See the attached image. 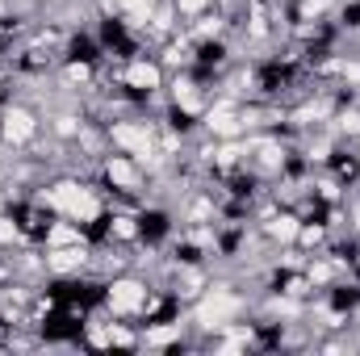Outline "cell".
<instances>
[{"label": "cell", "mask_w": 360, "mask_h": 356, "mask_svg": "<svg viewBox=\"0 0 360 356\" xmlns=\"http://www.w3.org/2000/svg\"><path fill=\"white\" fill-rule=\"evenodd\" d=\"M147 293H151L147 281H139V276H113L105 285V306L113 314H139L143 302H147Z\"/></svg>", "instance_id": "cell-3"}, {"label": "cell", "mask_w": 360, "mask_h": 356, "mask_svg": "<svg viewBox=\"0 0 360 356\" xmlns=\"http://www.w3.org/2000/svg\"><path fill=\"white\" fill-rule=\"evenodd\" d=\"M172 8H176L180 21H197V17H205L214 8V0H172Z\"/></svg>", "instance_id": "cell-7"}, {"label": "cell", "mask_w": 360, "mask_h": 356, "mask_svg": "<svg viewBox=\"0 0 360 356\" xmlns=\"http://www.w3.org/2000/svg\"><path fill=\"white\" fill-rule=\"evenodd\" d=\"M34 139H38V113L30 105H8L0 113V143L17 151V147H30Z\"/></svg>", "instance_id": "cell-2"}, {"label": "cell", "mask_w": 360, "mask_h": 356, "mask_svg": "<svg viewBox=\"0 0 360 356\" xmlns=\"http://www.w3.org/2000/svg\"><path fill=\"white\" fill-rule=\"evenodd\" d=\"M297 231H302V218L297 214H289V210H272L269 214V222H264V235H269L272 243H293L297 239Z\"/></svg>", "instance_id": "cell-6"}, {"label": "cell", "mask_w": 360, "mask_h": 356, "mask_svg": "<svg viewBox=\"0 0 360 356\" xmlns=\"http://www.w3.org/2000/svg\"><path fill=\"white\" fill-rule=\"evenodd\" d=\"M117 84L130 89L134 96H155L164 89V63L160 59H147V55H130L117 72Z\"/></svg>", "instance_id": "cell-1"}, {"label": "cell", "mask_w": 360, "mask_h": 356, "mask_svg": "<svg viewBox=\"0 0 360 356\" xmlns=\"http://www.w3.org/2000/svg\"><path fill=\"white\" fill-rule=\"evenodd\" d=\"M89 265V243H63V248H46V272L55 276H72Z\"/></svg>", "instance_id": "cell-5"}, {"label": "cell", "mask_w": 360, "mask_h": 356, "mask_svg": "<svg viewBox=\"0 0 360 356\" xmlns=\"http://www.w3.org/2000/svg\"><path fill=\"white\" fill-rule=\"evenodd\" d=\"M101 177L109 180L122 197H139V193H143V180H147V172L139 168V160H134V155H126V151H122V155H109V160L101 164Z\"/></svg>", "instance_id": "cell-4"}]
</instances>
